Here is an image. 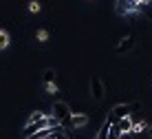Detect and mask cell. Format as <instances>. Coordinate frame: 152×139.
Listing matches in <instances>:
<instances>
[{"label": "cell", "mask_w": 152, "mask_h": 139, "mask_svg": "<svg viewBox=\"0 0 152 139\" xmlns=\"http://www.w3.org/2000/svg\"><path fill=\"white\" fill-rule=\"evenodd\" d=\"M55 79H57L55 68H46L44 71V84H55Z\"/></svg>", "instance_id": "obj_9"}, {"label": "cell", "mask_w": 152, "mask_h": 139, "mask_svg": "<svg viewBox=\"0 0 152 139\" xmlns=\"http://www.w3.org/2000/svg\"><path fill=\"white\" fill-rule=\"evenodd\" d=\"M104 93H106V86H104V82L99 77H91V95H93V99L97 101H102L104 99Z\"/></svg>", "instance_id": "obj_3"}, {"label": "cell", "mask_w": 152, "mask_h": 139, "mask_svg": "<svg viewBox=\"0 0 152 139\" xmlns=\"http://www.w3.org/2000/svg\"><path fill=\"white\" fill-rule=\"evenodd\" d=\"M150 135H152V126H150Z\"/></svg>", "instance_id": "obj_17"}, {"label": "cell", "mask_w": 152, "mask_h": 139, "mask_svg": "<svg viewBox=\"0 0 152 139\" xmlns=\"http://www.w3.org/2000/svg\"><path fill=\"white\" fill-rule=\"evenodd\" d=\"M141 11H143V15L152 22V7H145V4H143V9H141Z\"/></svg>", "instance_id": "obj_15"}, {"label": "cell", "mask_w": 152, "mask_h": 139, "mask_svg": "<svg viewBox=\"0 0 152 139\" xmlns=\"http://www.w3.org/2000/svg\"><path fill=\"white\" fill-rule=\"evenodd\" d=\"M88 119H91V117H88L86 113H73V117H71V126H73V128H82V126L88 124Z\"/></svg>", "instance_id": "obj_8"}, {"label": "cell", "mask_w": 152, "mask_h": 139, "mask_svg": "<svg viewBox=\"0 0 152 139\" xmlns=\"http://www.w3.org/2000/svg\"><path fill=\"white\" fill-rule=\"evenodd\" d=\"M143 9V4L139 2V0H119L117 4V13L124 15V13H137Z\"/></svg>", "instance_id": "obj_2"}, {"label": "cell", "mask_w": 152, "mask_h": 139, "mask_svg": "<svg viewBox=\"0 0 152 139\" xmlns=\"http://www.w3.org/2000/svg\"><path fill=\"white\" fill-rule=\"evenodd\" d=\"M139 2H141V4H148V2H150V0H139Z\"/></svg>", "instance_id": "obj_16"}, {"label": "cell", "mask_w": 152, "mask_h": 139, "mask_svg": "<svg viewBox=\"0 0 152 139\" xmlns=\"http://www.w3.org/2000/svg\"><path fill=\"white\" fill-rule=\"evenodd\" d=\"M115 121H117V119H115V115L110 113V115H108V119L102 124V128H99V132H97L95 139H108V135H110V128H113Z\"/></svg>", "instance_id": "obj_6"}, {"label": "cell", "mask_w": 152, "mask_h": 139, "mask_svg": "<svg viewBox=\"0 0 152 139\" xmlns=\"http://www.w3.org/2000/svg\"><path fill=\"white\" fill-rule=\"evenodd\" d=\"M134 46V33H128L126 38L117 44V53H126V51H132Z\"/></svg>", "instance_id": "obj_7"}, {"label": "cell", "mask_w": 152, "mask_h": 139, "mask_svg": "<svg viewBox=\"0 0 152 139\" xmlns=\"http://www.w3.org/2000/svg\"><path fill=\"white\" fill-rule=\"evenodd\" d=\"M51 115L55 117L57 121H60L64 128H73L71 126V117H73V110L69 108V104L66 101H55L53 108H51Z\"/></svg>", "instance_id": "obj_1"}, {"label": "cell", "mask_w": 152, "mask_h": 139, "mask_svg": "<svg viewBox=\"0 0 152 139\" xmlns=\"http://www.w3.org/2000/svg\"><path fill=\"white\" fill-rule=\"evenodd\" d=\"M46 40H49V31H46V29H40V31H38V42H46Z\"/></svg>", "instance_id": "obj_12"}, {"label": "cell", "mask_w": 152, "mask_h": 139, "mask_svg": "<svg viewBox=\"0 0 152 139\" xmlns=\"http://www.w3.org/2000/svg\"><path fill=\"white\" fill-rule=\"evenodd\" d=\"M22 139H31V137H22Z\"/></svg>", "instance_id": "obj_18"}, {"label": "cell", "mask_w": 152, "mask_h": 139, "mask_svg": "<svg viewBox=\"0 0 152 139\" xmlns=\"http://www.w3.org/2000/svg\"><path fill=\"white\" fill-rule=\"evenodd\" d=\"M137 108H141L139 104H117L113 108V115H115V119H121V117H130V113Z\"/></svg>", "instance_id": "obj_4"}, {"label": "cell", "mask_w": 152, "mask_h": 139, "mask_svg": "<svg viewBox=\"0 0 152 139\" xmlns=\"http://www.w3.org/2000/svg\"><path fill=\"white\" fill-rule=\"evenodd\" d=\"M9 42H11L9 33H7V31H2V29H0V51H2V49H7V46H9Z\"/></svg>", "instance_id": "obj_10"}, {"label": "cell", "mask_w": 152, "mask_h": 139, "mask_svg": "<svg viewBox=\"0 0 152 139\" xmlns=\"http://www.w3.org/2000/svg\"><path fill=\"white\" fill-rule=\"evenodd\" d=\"M29 11L31 13H38L40 11V2H38V0H31V2H29Z\"/></svg>", "instance_id": "obj_13"}, {"label": "cell", "mask_w": 152, "mask_h": 139, "mask_svg": "<svg viewBox=\"0 0 152 139\" xmlns=\"http://www.w3.org/2000/svg\"><path fill=\"white\" fill-rule=\"evenodd\" d=\"M141 130H143V121H141V124H139V121H134V126H132V135H139Z\"/></svg>", "instance_id": "obj_14"}, {"label": "cell", "mask_w": 152, "mask_h": 139, "mask_svg": "<svg viewBox=\"0 0 152 139\" xmlns=\"http://www.w3.org/2000/svg\"><path fill=\"white\" fill-rule=\"evenodd\" d=\"M42 117H46V115L42 113V110H35V113H31V117L27 119V124H33V121H40Z\"/></svg>", "instance_id": "obj_11"}, {"label": "cell", "mask_w": 152, "mask_h": 139, "mask_svg": "<svg viewBox=\"0 0 152 139\" xmlns=\"http://www.w3.org/2000/svg\"><path fill=\"white\" fill-rule=\"evenodd\" d=\"M115 126H117V130L121 132V139L128 135V132H132V126H134V119L132 117H121V119L115 121Z\"/></svg>", "instance_id": "obj_5"}]
</instances>
